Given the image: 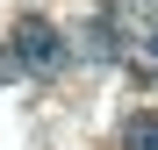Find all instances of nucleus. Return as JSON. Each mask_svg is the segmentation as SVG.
Returning a JSON list of instances; mask_svg holds the SVG:
<instances>
[{"label":"nucleus","mask_w":158,"mask_h":150,"mask_svg":"<svg viewBox=\"0 0 158 150\" xmlns=\"http://www.w3.org/2000/svg\"><path fill=\"white\" fill-rule=\"evenodd\" d=\"M7 43H15L22 71H36V79H58V71L72 64V43H65V29H58V21H43V14H22Z\"/></svg>","instance_id":"1"},{"label":"nucleus","mask_w":158,"mask_h":150,"mask_svg":"<svg viewBox=\"0 0 158 150\" xmlns=\"http://www.w3.org/2000/svg\"><path fill=\"white\" fill-rule=\"evenodd\" d=\"M7 71H22V57H15V43H0V79Z\"/></svg>","instance_id":"4"},{"label":"nucleus","mask_w":158,"mask_h":150,"mask_svg":"<svg viewBox=\"0 0 158 150\" xmlns=\"http://www.w3.org/2000/svg\"><path fill=\"white\" fill-rule=\"evenodd\" d=\"M122 150H158V114H129L122 121Z\"/></svg>","instance_id":"3"},{"label":"nucleus","mask_w":158,"mask_h":150,"mask_svg":"<svg viewBox=\"0 0 158 150\" xmlns=\"http://www.w3.org/2000/svg\"><path fill=\"white\" fill-rule=\"evenodd\" d=\"M115 21H122V50H129L144 71H158V14H129V7H115Z\"/></svg>","instance_id":"2"}]
</instances>
